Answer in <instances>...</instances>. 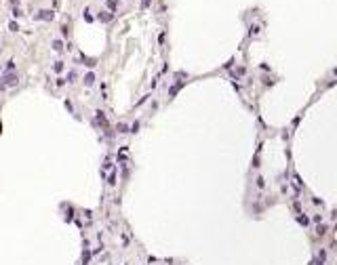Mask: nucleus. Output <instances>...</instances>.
<instances>
[{
  "label": "nucleus",
  "instance_id": "nucleus-1",
  "mask_svg": "<svg viewBox=\"0 0 337 265\" xmlns=\"http://www.w3.org/2000/svg\"><path fill=\"white\" fill-rule=\"evenodd\" d=\"M316 261H318V265H322L325 261H327V253H325V250H320V253H318V259H316Z\"/></svg>",
  "mask_w": 337,
  "mask_h": 265
},
{
  "label": "nucleus",
  "instance_id": "nucleus-2",
  "mask_svg": "<svg viewBox=\"0 0 337 265\" xmlns=\"http://www.w3.org/2000/svg\"><path fill=\"white\" fill-rule=\"evenodd\" d=\"M316 234H318V236H325V234H327V225H318V227H316Z\"/></svg>",
  "mask_w": 337,
  "mask_h": 265
}]
</instances>
